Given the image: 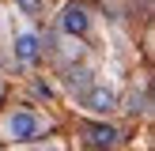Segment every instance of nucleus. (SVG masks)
<instances>
[{"mask_svg": "<svg viewBox=\"0 0 155 151\" xmlns=\"http://www.w3.org/2000/svg\"><path fill=\"white\" fill-rule=\"evenodd\" d=\"M80 53H83L80 38H72V34H68V42H64V57H80Z\"/></svg>", "mask_w": 155, "mask_h": 151, "instance_id": "6", "label": "nucleus"}, {"mask_svg": "<svg viewBox=\"0 0 155 151\" xmlns=\"http://www.w3.org/2000/svg\"><path fill=\"white\" fill-rule=\"evenodd\" d=\"M38 49H42V38H38L34 30H23V34H15V60L30 64V60L38 57Z\"/></svg>", "mask_w": 155, "mask_h": 151, "instance_id": "4", "label": "nucleus"}, {"mask_svg": "<svg viewBox=\"0 0 155 151\" xmlns=\"http://www.w3.org/2000/svg\"><path fill=\"white\" fill-rule=\"evenodd\" d=\"M8 132H12L15 140H38V136H42V121L30 110H19V113L8 117Z\"/></svg>", "mask_w": 155, "mask_h": 151, "instance_id": "1", "label": "nucleus"}, {"mask_svg": "<svg viewBox=\"0 0 155 151\" xmlns=\"http://www.w3.org/2000/svg\"><path fill=\"white\" fill-rule=\"evenodd\" d=\"M87 136H91L95 147H114V143H117V128H110V125H91Z\"/></svg>", "mask_w": 155, "mask_h": 151, "instance_id": "5", "label": "nucleus"}, {"mask_svg": "<svg viewBox=\"0 0 155 151\" xmlns=\"http://www.w3.org/2000/svg\"><path fill=\"white\" fill-rule=\"evenodd\" d=\"M83 106L91 113H110V110H117V95L110 87H87L83 91Z\"/></svg>", "mask_w": 155, "mask_h": 151, "instance_id": "2", "label": "nucleus"}, {"mask_svg": "<svg viewBox=\"0 0 155 151\" xmlns=\"http://www.w3.org/2000/svg\"><path fill=\"white\" fill-rule=\"evenodd\" d=\"M19 8H23V11H30V15H34L38 8H42V0H19Z\"/></svg>", "mask_w": 155, "mask_h": 151, "instance_id": "7", "label": "nucleus"}, {"mask_svg": "<svg viewBox=\"0 0 155 151\" xmlns=\"http://www.w3.org/2000/svg\"><path fill=\"white\" fill-rule=\"evenodd\" d=\"M87 11H83L80 4H68L64 8V15H61V30H64V34H72V38H80L83 30H87Z\"/></svg>", "mask_w": 155, "mask_h": 151, "instance_id": "3", "label": "nucleus"}]
</instances>
